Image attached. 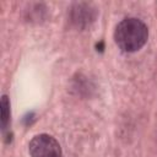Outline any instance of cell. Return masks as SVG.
Masks as SVG:
<instances>
[{"mask_svg":"<svg viewBox=\"0 0 157 157\" xmlns=\"http://www.w3.org/2000/svg\"><path fill=\"white\" fill-rule=\"evenodd\" d=\"M31 157H61L59 142L48 134L36 135L28 145Z\"/></svg>","mask_w":157,"mask_h":157,"instance_id":"7a4b0ae2","label":"cell"},{"mask_svg":"<svg viewBox=\"0 0 157 157\" xmlns=\"http://www.w3.org/2000/svg\"><path fill=\"white\" fill-rule=\"evenodd\" d=\"M94 20V11L88 4H75L71 9V21L80 28L88 26Z\"/></svg>","mask_w":157,"mask_h":157,"instance_id":"3957f363","label":"cell"},{"mask_svg":"<svg viewBox=\"0 0 157 157\" xmlns=\"http://www.w3.org/2000/svg\"><path fill=\"white\" fill-rule=\"evenodd\" d=\"M148 38L147 26L139 18L128 17L120 21L114 31L117 45L126 53H134L141 49Z\"/></svg>","mask_w":157,"mask_h":157,"instance_id":"6da1fadb","label":"cell"},{"mask_svg":"<svg viewBox=\"0 0 157 157\" xmlns=\"http://www.w3.org/2000/svg\"><path fill=\"white\" fill-rule=\"evenodd\" d=\"M1 128L5 131L10 124V101L6 94L1 97Z\"/></svg>","mask_w":157,"mask_h":157,"instance_id":"277c9868","label":"cell"}]
</instances>
